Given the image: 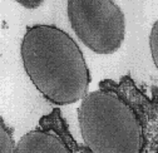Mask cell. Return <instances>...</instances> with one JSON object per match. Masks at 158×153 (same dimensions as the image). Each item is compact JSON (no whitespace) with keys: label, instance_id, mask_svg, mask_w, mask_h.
Returning a JSON list of instances; mask_svg holds the SVG:
<instances>
[{"label":"cell","instance_id":"1","mask_svg":"<svg viewBox=\"0 0 158 153\" xmlns=\"http://www.w3.org/2000/svg\"><path fill=\"white\" fill-rule=\"evenodd\" d=\"M20 55L29 79L49 102L67 105L88 94L89 69L82 50L64 30L45 24L29 27Z\"/></svg>","mask_w":158,"mask_h":153},{"label":"cell","instance_id":"2","mask_svg":"<svg viewBox=\"0 0 158 153\" xmlns=\"http://www.w3.org/2000/svg\"><path fill=\"white\" fill-rule=\"evenodd\" d=\"M78 122L90 153H142L141 121L114 92L88 93L78 108Z\"/></svg>","mask_w":158,"mask_h":153},{"label":"cell","instance_id":"3","mask_svg":"<svg viewBox=\"0 0 158 153\" xmlns=\"http://www.w3.org/2000/svg\"><path fill=\"white\" fill-rule=\"evenodd\" d=\"M67 13L78 39L97 54L115 53L124 42L126 18L110 0H69Z\"/></svg>","mask_w":158,"mask_h":153},{"label":"cell","instance_id":"4","mask_svg":"<svg viewBox=\"0 0 158 153\" xmlns=\"http://www.w3.org/2000/svg\"><path fill=\"white\" fill-rule=\"evenodd\" d=\"M18 153H72L56 133L49 130H30L16 144Z\"/></svg>","mask_w":158,"mask_h":153},{"label":"cell","instance_id":"5","mask_svg":"<svg viewBox=\"0 0 158 153\" xmlns=\"http://www.w3.org/2000/svg\"><path fill=\"white\" fill-rule=\"evenodd\" d=\"M0 153H18L16 144L14 143L11 133L4 121L0 123Z\"/></svg>","mask_w":158,"mask_h":153},{"label":"cell","instance_id":"6","mask_svg":"<svg viewBox=\"0 0 158 153\" xmlns=\"http://www.w3.org/2000/svg\"><path fill=\"white\" fill-rule=\"evenodd\" d=\"M149 49H151V55L153 63L158 70V19L153 24L149 34Z\"/></svg>","mask_w":158,"mask_h":153},{"label":"cell","instance_id":"7","mask_svg":"<svg viewBox=\"0 0 158 153\" xmlns=\"http://www.w3.org/2000/svg\"><path fill=\"white\" fill-rule=\"evenodd\" d=\"M16 3L28 9H35L38 6H40L44 2H42V0H18Z\"/></svg>","mask_w":158,"mask_h":153}]
</instances>
